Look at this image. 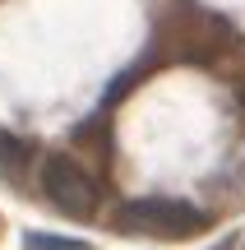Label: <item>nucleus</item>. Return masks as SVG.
Returning <instances> with one entry per match:
<instances>
[{
  "mask_svg": "<svg viewBox=\"0 0 245 250\" xmlns=\"http://www.w3.org/2000/svg\"><path fill=\"white\" fill-rule=\"evenodd\" d=\"M33 162H37L33 144L19 139V134H9V130H0V176H5L9 186H23L28 171H33Z\"/></svg>",
  "mask_w": 245,
  "mask_h": 250,
  "instance_id": "nucleus-3",
  "label": "nucleus"
},
{
  "mask_svg": "<svg viewBox=\"0 0 245 250\" xmlns=\"http://www.w3.org/2000/svg\"><path fill=\"white\" fill-rule=\"evenodd\" d=\"M23 250H93L88 241H74V236H56V232H28Z\"/></svg>",
  "mask_w": 245,
  "mask_h": 250,
  "instance_id": "nucleus-4",
  "label": "nucleus"
},
{
  "mask_svg": "<svg viewBox=\"0 0 245 250\" xmlns=\"http://www.w3.org/2000/svg\"><path fill=\"white\" fill-rule=\"evenodd\" d=\"M116 227L130 236H157V241H185V236L208 232V213L190 199L171 195H139L116 208Z\"/></svg>",
  "mask_w": 245,
  "mask_h": 250,
  "instance_id": "nucleus-1",
  "label": "nucleus"
},
{
  "mask_svg": "<svg viewBox=\"0 0 245 250\" xmlns=\"http://www.w3.org/2000/svg\"><path fill=\"white\" fill-rule=\"evenodd\" d=\"M236 98H241V107H245V83H241V88H236Z\"/></svg>",
  "mask_w": 245,
  "mask_h": 250,
  "instance_id": "nucleus-5",
  "label": "nucleus"
},
{
  "mask_svg": "<svg viewBox=\"0 0 245 250\" xmlns=\"http://www.w3.org/2000/svg\"><path fill=\"white\" fill-rule=\"evenodd\" d=\"M42 195L65 218H79V223L97 218V204H102V186L88 176V167L74 153H46L42 158Z\"/></svg>",
  "mask_w": 245,
  "mask_h": 250,
  "instance_id": "nucleus-2",
  "label": "nucleus"
}]
</instances>
